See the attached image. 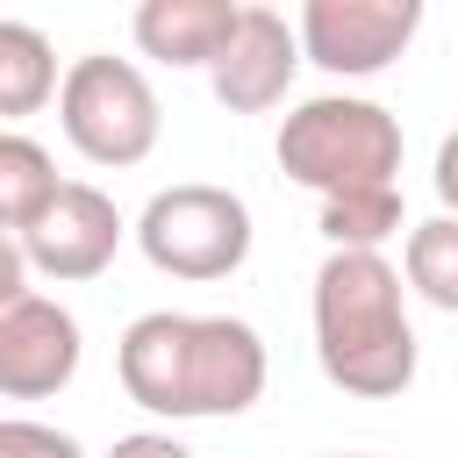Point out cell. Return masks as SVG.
Instances as JSON below:
<instances>
[{
  "mask_svg": "<svg viewBox=\"0 0 458 458\" xmlns=\"http://www.w3.org/2000/svg\"><path fill=\"white\" fill-rule=\"evenodd\" d=\"M272 157L293 186L336 200V193H365V186H401V122L365 100V93H315L301 100L279 136H272Z\"/></svg>",
  "mask_w": 458,
  "mask_h": 458,
  "instance_id": "3957f363",
  "label": "cell"
},
{
  "mask_svg": "<svg viewBox=\"0 0 458 458\" xmlns=\"http://www.w3.org/2000/svg\"><path fill=\"white\" fill-rule=\"evenodd\" d=\"M29 293V258H21V236H0V301Z\"/></svg>",
  "mask_w": 458,
  "mask_h": 458,
  "instance_id": "e0dca14e",
  "label": "cell"
},
{
  "mask_svg": "<svg viewBox=\"0 0 458 458\" xmlns=\"http://www.w3.org/2000/svg\"><path fill=\"white\" fill-rule=\"evenodd\" d=\"M57 129L64 143L86 157V165H107V172H129L157 150V129H165V107H157V86L136 57H114V50H86L64 64V86H57Z\"/></svg>",
  "mask_w": 458,
  "mask_h": 458,
  "instance_id": "277c9868",
  "label": "cell"
},
{
  "mask_svg": "<svg viewBox=\"0 0 458 458\" xmlns=\"http://www.w3.org/2000/svg\"><path fill=\"white\" fill-rule=\"evenodd\" d=\"M429 186H437V200H444V215H458V129L437 143V165H429Z\"/></svg>",
  "mask_w": 458,
  "mask_h": 458,
  "instance_id": "2e32d148",
  "label": "cell"
},
{
  "mask_svg": "<svg viewBox=\"0 0 458 458\" xmlns=\"http://www.w3.org/2000/svg\"><path fill=\"white\" fill-rule=\"evenodd\" d=\"M329 458H379V451H329Z\"/></svg>",
  "mask_w": 458,
  "mask_h": 458,
  "instance_id": "ac0fdd59",
  "label": "cell"
},
{
  "mask_svg": "<svg viewBox=\"0 0 458 458\" xmlns=\"http://www.w3.org/2000/svg\"><path fill=\"white\" fill-rule=\"evenodd\" d=\"M64 72H57V50L36 21H7L0 14V129H21L29 114H43L57 100Z\"/></svg>",
  "mask_w": 458,
  "mask_h": 458,
  "instance_id": "8fae6325",
  "label": "cell"
},
{
  "mask_svg": "<svg viewBox=\"0 0 458 458\" xmlns=\"http://www.w3.org/2000/svg\"><path fill=\"white\" fill-rule=\"evenodd\" d=\"M7 136H14V129H0V157H7Z\"/></svg>",
  "mask_w": 458,
  "mask_h": 458,
  "instance_id": "d6986e66",
  "label": "cell"
},
{
  "mask_svg": "<svg viewBox=\"0 0 458 458\" xmlns=\"http://www.w3.org/2000/svg\"><path fill=\"white\" fill-rule=\"evenodd\" d=\"M422 29V0H308L293 14L301 57L329 79H379Z\"/></svg>",
  "mask_w": 458,
  "mask_h": 458,
  "instance_id": "8992f818",
  "label": "cell"
},
{
  "mask_svg": "<svg viewBox=\"0 0 458 458\" xmlns=\"http://www.w3.org/2000/svg\"><path fill=\"white\" fill-rule=\"evenodd\" d=\"M122 236H129L122 208L93 179H64L50 193V208L21 229V258H29V272H43L57 286H79V279H100L114 265Z\"/></svg>",
  "mask_w": 458,
  "mask_h": 458,
  "instance_id": "52a82bcc",
  "label": "cell"
},
{
  "mask_svg": "<svg viewBox=\"0 0 458 458\" xmlns=\"http://www.w3.org/2000/svg\"><path fill=\"white\" fill-rule=\"evenodd\" d=\"M315 358L329 386L358 401H394L415 386L408 286L386 250H329L315 265Z\"/></svg>",
  "mask_w": 458,
  "mask_h": 458,
  "instance_id": "7a4b0ae2",
  "label": "cell"
},
{
  "mask_svg": "<svg viewBox=\"0 0 458 458\" xmlns=\"http://www.w3.org/2000/svg\"><path fill=\"white\" fill-rule=\"evenodd\" d=\"M236 21H243L236 0H143L129 14V36H136L143 57H157L172 72H208L229 50Z\"/></svg>",
  "mask_w": 458,
  "mask_h": 458,
  "instance_id": "30bf717a",
  "label": "cell"
},
{
  "mask_svg": "<svg viewBox=\"0 0 458 458\" xmlns=\"http://www.w3.org/2000/svg\"><path fill=\"white\" fill-rule=\"evenodd\" d=\"M0 458H86V444L36 415H0Z\"/></svg>",
  "mask_w": 458,
  "mask_h": 458,
  "instance_id": "5bb4252c",
  "label": "cell"
},
{
  "mask_svg": "<svg viewBox=\"0 0 458 458\" xmlns=\"http://www.w3.org/2000/svg\"><path fill=\"white\" fill-rule=\"evenodd\" d=\"M100 458H193L172 429H129V437H114Z\"/></svg>",
  "mask_w": 458,
  "mask_h": 458,
  "instance_id": "9a60e30c",
  "label": "cell"
},
{
  "mask_svg": "<svg viewBox=\"0 0 458 458\" xmlns=\"http://www.w3.org/2000/svg\"><path fill=\"white\" fill-rule=\"evenodd\" d=\"M401 279H408L429 308L458 315V215L408 222V243H401Z\"/></svg>",
  "mask_w": 458,
  "mask_h": 458,
  "instance_id": "4fadbf2b",
  "label": "cell"
},
{
  "mask_svg": "<svg viewBox=\"0 0 458 458\" xmlns=\"http://www.w3.org/2000/svg\"><path fill=\"white\" fill-rule=\"evenodd\" d=\"M136 250L165 272V279H229L243 272L258 229H250V208L243 193L215 186V179H179V186H157L136 215Z\"/></svg>",
  "mask_w": 458,
  "mask_h": 458,
  "instance_id": "5b68a950",
  "label": "cell"
},
{
  "mask_svg": "<svg viewBox=\"0 0 458 458\" xmlns=\"http://www.w3.org/2000/svg\"><path fill=\"white\" fill-rule=\"evenodd\" d=\"M301 64H308V57H301L293 21H286L279 7H243L229 50L208 64V86H215V100H222L229 114H265V107H279V100L293 93V72H301Z\"/></svg>",
  "mask_w": 458,
  "mask_h": 458,
  "instance_id": "9c48e42d",
  "label": "cell"
},
{
  "mask_svg": "<svg viewBox=\"0 0 458 458\" xmlns=\"http://www.w3.org/2000/svg\"><path fill=\"white\" fill-rule=\"evenodd\" d=\"M114 379L143 415L165 422H215V415H243L258 408L272 358L265 336L243 315H179V308H150L122 329L114 344Z\"/></svg>",
  "mask_w": 458,
  "mask_h": 458,
  "instance_id": "6da1fadb",
  "label": "cell"
},
{
  "mask_svg": "<svg viewBox=\"0 0 458 458\" xmlns=\"http://www.w3.org/2000/svg\"><path fill=\"white\" fill-rule=\"evenodd\" d=\"M322 243L329 250H386V236L408 229V208H401V186H365V193H336L322 200Z\"/></svg>",
  "mask_w": 458,
  "mask_h": 458,
  "instance_id": "7c38bea8",
  "label": "cell"
},
{
  "mask_svg": "<svg viewBox=\"0 0 458 458\" xmlns=\"http://www.w3.org/2000/svg\"><path fill=\"white\" fill-rule=\"evenodd\" d=\"M79 358H86V336H79V315L57 301V293H14L0 301V394L7 401H50L79 379Z\"/></svg>",
  "mask_w": 458,
  "mask_h": 458,
  "instance_id": "ba28073f",
  "label": "cell"
}]
</instances>
